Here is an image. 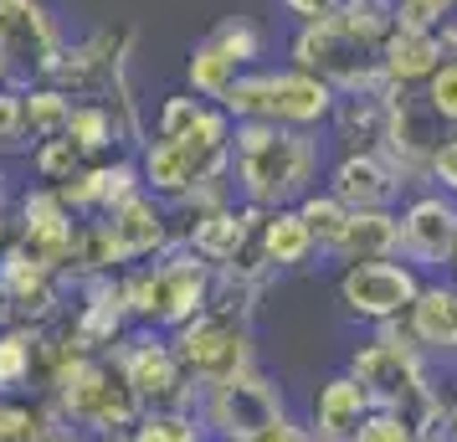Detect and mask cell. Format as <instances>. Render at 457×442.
Segmentation results:
<instances>
[{
  "label": "cell",
  "instance_id": "6da1fadb",
  "mask_svg": "<svg viewBox=\"0 0 457 442\" xmlns=\"http://www.w3.org/2000/svg\"><path fill=\"white\" fill-rule=\"evenodd\" d=\"M319 134L283 124H237L231 134V180L237 196L257 211L298 206L319 190Z\"/></svg>",
  "mask_w": 457,
  "mask_h": 442
},
{
  "label": "cell",
  "instance_id": "7a4b0ae2",
  "mask_svg": "<svg viewBox=\"0 0 457 442\" xmlns=\"http://www.w3.org/2000/svg\"><path fill=\"white\" fill-rule=\"evenodd\" d=\"M231 134H237V124H231V113L221 104H211L175 139H154L149 134L145 145L134 149L139 175H145V190L160 196V201H180L195 186L231 175Z\"/></svg>",
  "mask_w": 457,
  "mask_h": 442
},
{
  "label": "cell",
  "instance_id": "3957f363",
  "mask_svg": "<svg viewBox=\"0 0 457 442\" xmlns=\"http://www.w3.org/2000/svg\"><path fill=\"white\" fill-rule=\"evenodd\" d=\"M211 288H216V268L206 257L190 253L186 242L170 247L165 257L139 263V268L124 273V298H129L134 329H160V335H175L180 324H190L211 304Z\"/></svg>",
  "mask_w": 457,
  "mask_h": 442
},
{
  "label": "cell",
  "instance_id": "277c9868",
  "mask_svg": "<svg viewBox=\"0 0 457 442\" xmlns=\"http://www.w3.org/2000/svg\"><path fill=\"white\" fill-rule=\"evenodd\" d=\"M334 104H339V93L324 78H313L293 63L247 67L221 98L231 124H283V129H309V134H319L334 119Z\"/></svg>",
  "mask_w": 457,
  "mask_h": 442
},
{
  "label": "cell",
  "instance_id": "5b68a950",
  "mask_svg": "<svg viewBox=\"0 0 457 442\" xmlns=\"http://www.w3.org/2000/svg\"><path fill=\"white\" fill-rule=\"evenodd\" d=\"M345 371L370 391V401L380 412H401V417H411V421L442 396L436 365L406 339L401 319H395V324H375V335L354 350Z\"/></svg>",
  "mask_w": 457,
  "mask_h": 442
},
{
  "label": "cell",
  "instance_id": "8992f818",
  "mask_svg": "<svg viewBox=\"0 0 457 442\" xmlns=\"http://www.w3.org/2000/svg\"><path fill=\"white\" fill-rule=\"evenodd\" d=\"M52 401L78 421L83 438H104V442L129 438L139 427V417H145V406L134 396V386L124 380V371L113 365V355H83L57 380Z\"/></svg>",
  "mask_w": 457,
  "mask_h": 442
},
{
  "label": "cell",
  "instance_id": "52a82bcc",
  "mask_svg": "<svg viewBox=\"0 0 457 442\" xmlns=\"http://www.w3.org/2000/svg\"><path fill=\"white\" fill-rule=\"evenodd\" d=\"M170 345H175L186 376L195 380L201 391L216 386V380L237 376V371H247V365H257L252 319L237 314V309H221V304H206L190 324H180V329L170 335Z\"/></svg>",
  "mask_w": 457,
  "mask_h": 442
},
{
  "label": "cell",
  "instance_id": "ba28073f",
  "mask_svg": "<svg viewBox=\"0 0 457 442\" xmlns=\"http://www.w3.org/2000/svg\"><path fill=\"white\" fill-rule=\"evenodd\" d=\"M195 412H201L211 442H252L262 427H272L288 412V401H283V380L268 376L262 365H247V371L206 386Z\"/></svg>",
  "mask_w": 457,
  "mask_h": 442
},
{
  "label": "cell",
  "instance_id": "9c48e42d",
  "mask_svg": "<svg viewBox=\"0 0 457 442\" xmlns=\"http://www.w3.org/2000/svg\"><path fill=\"white\" fill-rule=\"evenodd\" d=\"M108 355L124 371V380L134 386L145 412H170V406H195L201 401V386L186 376L170 335H160V329H129Z\"/></svg>",
  "mask_w": 457,
  "mask_h": 442
},
{
  "label": "cell",
  "instance_id": "30bf717a",
  "mask_svg": "<svg viewBox=\"0 0 457 442\" xmlns=\"http://www.w3.org/2000/svg\"><path fill=\"white\" fill-rule=\"evenodd\" d=\"M67 37L46 0H0V57L16 83H52Z\"/></svg>",
  "mask_w": 457,
  "mask_h": 442
},
{
  "label": "cell",
  "instance_id": "8fae6325",
  "mask_svg": "<svg viewBox=\"0 0 457 442\" xmlns=\"http://www.w3.org/2000/svg\"><path fill=\"white\" fill-rule=\"evenodd\" d=\"M134 42H139V31L134 26H98V31H87L78 46H67L57 72H52V83L62 88L67 98L78 104V98H93V104H104L113 98V88L134 83L129 78V57H134Z\"/></svg>",
  "mask_w": 457,
  "mask_h": 442
},
{
  "label": "cell",
  "instance_id": "7c38bea8",
  "mask_svg": "<svg viewBox=\"0 0 457 442\" xmlns=\"http://www.w3.org/2000/svg\"><path fill=\"white\" fill-rule=\"evenodd\" d=\"M421 283L427 278L416 273L406 257H386V263H350V268H339V283H334V294H339V309L360 324H395V319L406 314L421 294Z\"/></svg>",
  "mask_w": 457,
  "mask_h": 442
},
{
  "label": "cell",
  "instance_id": "4fadbf2b",
  "mask_svg": "<svg viewBox=\"0 0 457 442\" xmlns=\"http://www.w3.org/2000/svg\"><path fill=\"white\" fill-rule=\"evenodd\" d=\"M401 257L416 273L453 268L457 257V201L442 190H416L401 201Z\"/></svg>",
  "mask_w": 457,
  "mask_h": 442
},
{
  "label": "cell",
  "instance_id": "5bb4252c",
  "mask_svg": "<svg viewBox=\"0 0 457 442\" xmlns=\"http://www.w3.org/2000/svg\"><path fill=\"white\" fill-rule=\"evenodd\" d=\"M447 129L436 124V113L421 104L416 88H391V113H386V160L401 170L406 186H427L432 170V149L442 145Z\"/></svg>",
  "mask_w": 457,
  "mask_h": 442
},
{
  "label": "cell",
  "instance_id": "9a60e30c",
  "mask_svg": "<svg viewBox=\"0 0 457 442\" xmlns=\"http://www.w3.org/2000/svg\"><path fill=\"white\" fill-rule=\"evenodd\" d=\"M108 221V237H113V257H119V273L139 268L149 257H165L170 247H180V227H175V211L170 201L139 190L129 206H119Z\"/></svg>",
  "mask_w": 457,
  "mask_h": 442
},
{
  "label": "cell",
  "instance_id": "2e32d148",
  "mask_svg": "<svg viewBox=\"0 0 457 442\" xmlns=\"http://www.w3.org/2000/svg\"><path fill=\"white\" fill-rule=\"evenodd\" d=\"M78 221H83V216L67 211L57 186H31L21 201H16V232L11 237H16L37 263H46V268H57V273L67 278V257H72Z\"/></svg>",
  "mask_w": 457,
  "mask_h": 442
},
{
  "label": "cell",
  "instance_id": "e0dca14e",
  "mask_svg": "<svg viewBox=\"0 0 457 442\" xmlns=\"http://www.w3.org/2000/svg\"><path fill=\"white\" fill-rule=\"evenodd\" d=\"M78 294H83V304L62 314V329L83 345L87 355H108V350L134 329L129 298H124V273L87 278V283H78Z\"/></svg>",
  "mask_w": 457,
  "mask_h": 442
},
{
  "label": "cell",
  "instance_id": "ac0fdd59",
  "mask_svg": "<svg viewBox=\"0 0 457 442\" xmlns=\"http://www.w3.org/2000/svg\"><path fill=\"white\" fill-rule=\"evenodd\" d=\"M401 329L432 365H457V283L453 278L421 283L416 304L401 314Z\"/></svg>",
  "mask_w": 457,
  "mask_h": 442
},
{
  "label": "cell",
  "instance_id": "d6986e66",
  "mask_svg": "<svg viewBox=\"0 0 457 442\" xmlns=\"http://www.w3.org/2000/svg\"><path fill=\"white\" fill-rule=\"evenodd\" d=\"M262 216H268V211L247 206V201H242V206L231 201V206H221V211H211V216H201L195 227H186V237H180V242H186L195 257H206L211 268L221 273V268H237V263H242L247 253H257Z\"/></svg>",
  "mask_w": 457,
  "mask_h": 442
},
{
  "label": "cell",
  "instance_id": "ffe728a7",
  "mask_svg": "<svg viewBox=\"0 0 457 442\" xmlns=\"http://www.w3.org/2000/svg\"><path fill=\"white\" fill-rule=\"evenodd\" d=\"M329 190L350 211H401L411 186L386 154H339L329 170Z\"/></svg>",
  "mask_w": 457,
  "mask_h": 442
},
{
  "label": "cell",
  "instance_id": "44dd1931",
  "mask_svg": "<svg viewBox=\"0 0 457 442\" xmlns=\"http://www.w3.org/2000/svg\"><path fill=\"white\" fill-rule=\"evenodd\" d=\"M370 412H375L370 391H365L350 371H339V376H329L319 391H313L309 427H313V438H319V442H354V432L365 427Z\"/></svg>",
  "mask_w": 457,
  "mask_h": 442
},
{
  "label": "cell",
  "instance_id": "7402d4cb",
  "mask_svg": "<svg viewBox=\"0 0 457 442\" xmlns=\"http://www.w3.org/2000/svg\"><path fill=\"white\" fill-rule=\"evenodd\" d=\"M442 67V37L436 26H411L395 21L386 46H380V72L391 88H421Z\"/></svg>",
  "mask_w": 457,
  "mask_h": 442
},
{
  "label": "cell",
  "instance_id": "603a6c76",
  "mask_svg": "<svg viewBox=\"0 0 457 442\" xmlns=\"http://www.w3.org/2000/svg\"><path fill=\"white\" fill-rule=\"evenodd\" d=\"M386 113H391V88L380 93H350L334 104V139L339 154H380L386 149Z\"/></svg>",
  "mask_w": 457,
  "mask_h": 442
},
{
  "label": "cell",
  "instance_id": "cb8c5ba5",
  "mask_svg": "<svg viewBox=\"0 0 457 442\" xmlns=\"http://www.w3.org/2000/svg\"><path fill=\"white\" fill-rule=\"evenodd\" d=\"M334 263H386L401 257V211H350V227L334 242Z\"/></svg>",
  "mask_w": 457,
  "mask_h": 442
},
{
  "label": "cell",
  "instance_id": "d4e9b609",
  "mask_svg": "<svg viewBox=\"0 0 457 442\" xmlns=\"http://www.w3.org/2000/svg\"><path fill=\"white\" fill-rule=\"evenodd\" d=\"M257 247H262V263L272 273H293V268H309L319 257V242H313L309 221L298 216V206L268 211L262 216V232H257Z\"/></svg>",
  "mask_w": 457,
  "mask_h": 442
},
{
  "label": "cell",
  "instance_id": "484cf974",
  "mask_svg": "<svg viewBox=\"0 0 457 442\" xmlns=\"http://www.w3.org/2000/svg\"><path fill=\"white\" fill-rule=\"evenodd\" d=\"M37 371H42V329H31V324L0 329V396L31 391Z\"/></svg>",
  "mask_w": 457,
  "mask_h": 442
},
{
  "label": "cell",
  "instance_id": "4316f807",
  "mask_svg": "<svg viewBox=\"0 0 457 442\" xmlns=\"http://www.w3.org/2000/svg\"><path fill=\"white\" fill-rule=\"evenodd\" d=\"M242 72H247V67L237 63L227 46L211 37V31H206V37H201L195 46H190L186 83H190V93H195V98H206V104H221V98H227V88L237 83Z\"/></svg>",
  "mask_w": 457,
  "mask_h": 442
},
{
  "label": "cell",
  "instance_id": "83f0119b",
  "mask_svg": "<svg viewBox=\"0 0 457 442\" xmlns=\"http://www.w3.org/2000/svg\"><path fill=\"white\" fill-rule=\"evenodd\" d=\"M21 108H26V134H31V149L42 139H62L67 119H72V98H67L57 83H26L21 88Z\"/></svg>",
  "mask_w": 457,
  "mask_h": 442
},
{
  "label": "cell",
  "instance_id": "f1b7e54d",
  "mask_svg": "<svg viewBox=\"0 0 457 442\" xmlns=\"http://www.w3.org/2000/svg\"><path fill=\"white\" fill-rule=\"evenodd\" d=\"M67 139L83 149L87 160H108V149L119 145V129H113V113H108V104L78 98V104H72V119H67Z\"/></svg>",
  "mask_w": 457,
  "mask_h": 442
},
{
  "label": "cell",
  "instance_id": "f546056e",
  "mask_svg": "<svg viewBox=\"0 0 457 442\" xmlns=\"http://www.w3.org/2000/svg\"><path fill=\"white\" fill-rule=\"evenodd\" d=\"M298 216L309 221L313 242H319V257H329L334 242H339V237H345V227H350V206H345V201H339L329 186H324V190H309V196L298 201Z\"/></svg>",
  "mask_w": 457,
  "mask_h": 442
},
{
  "label": "cell",
  "instance_id": "4dcf8cb0",
  "mask_svg": "<svg viewBox=\"0 0 457 442\" xmlns=\"http://www.w3.org/2000/svg\"><path fill=\"white\" fill-rule=\"evenodd\" d=\"M129 442H211L195 406H170V412H145Z\"/></svg>",
  "mask_w": 457,
  "mask_h": 442
},
{
  "label": "cell",
  "instance_id": "1f68e13d",
  "mask_svg": "<svg viewBox=\"0 0 457 442\" xmlns=\"http://www.w3.org/2000/svg\"><path fill=\"white\" fill-rule=\"evenodd\" d=\"M83 165H87V154L72 145L67 134H62V139H42V145L31 149V170H37V180H42V186H67Z\"/></svg>",
  "mask_w": 457,
  "mask_h": 442
},
{
  "label": "cell",
  "instance_id": "d6a6232c",
  "mask_svg": "<svg viewBox=\"0 0 457 442\" xmlns=\"http://www.w3.org/2000/svg\"><path fill=\"white\" fill-rule=\"evenodd\" d=\"M416 93H421V104L436 113V124L457 129V57H442V67H436Z\"/></svg>",
  "mask_w": 457,
  "mask_h": 442
},
{
  "label": "cell",
  "instance_id": "836d02e7",
  "mask_svg": "<svg viewBox=\"0 0 457 442\" xmlns=\"http://www.w3.org/2000/svg\"><path fill=\"white\" fill-rule=\"evenodd\" d=\"M0 442H42V401L0 396Z\"/></svg>",
  "mask_w": 457,
  "mask_h": 442
},
{
  "label": "cell",
  "instance_id": "e575fe53",
  "mask_svg": "<svg viewBox=\"0 0 457 442\" xmlns=\"http://www.w3.org/2000/svg\"><path fill=\"white\" fill-rule=\"evenodd\" d=\"M21 149H31V134H26L21 83H11V88H0V160L21 154Z\"/></svg>",
  "mask_w": 457,
  "mask_h": 442
},
{
  "label": "cell",
  "instance_id": "d590c367",
  "mask_svg": "<svg viewBox=\"0 0 457 442\" xmlns=\"http://www.w3.org/2000/svg\"><path fill=\"white\" fill-rule=\"evenodd\" d=\"M206 98H195V93H170L160 113H154V139H175V134H186L201 113H206Z\"/></svg>",
  "mask_w": 457,
  "mask_h": 442
},
{
  "label": "cell",
  "instance_id": "8d00e7d4",
  "mask_svg": "<svg viewBox=\"0 0 457 442\" xmlns=\"http://www.w3.org/2000/svg\"><path fill=\"white\" fill-rule=\"evenodd\" d=\"M354 442H421V438H416L411 417H401V412H380V406H375L370 417H365V427L354 432Z\"/></svg>",
  "mask_w": 457,
  "mask_h": 442
},
{
  "label": "cell",
  "instance_id": "74e56055",
  "mask_svg": "<svg viewBox=\"0 0 457 442\" xmlns=\"http://www.w3.org/2000/svg\"><path fill=\"white\" fill-rule=\"evenodd\" d=\"M427 186H436L442 196H453V201H457V129H447V134H442V145L432 149Z\"/></svg>",
  "mask_w": 457,
  "mask_h": 442
},
{
  "label": "cell",
  "instance_id": "f35d334b",
  "mask_svg": "<svg viewBox=\"0 0 457 442\" xmlns=\"http://www.w3.org/2000/svg\"><path fill=\"white\" fill-rule=\"evenodd\" d=\"M457 0H395V21H411V26H442L453 21Z\"/></svg>",
  "mask_w": 457,
  "mask_h": 442
},
{
  "label": "cell",
  "instance_id": "ab89813d",
  "mask_svg": "<svg viewBox=\"0 0 457 442\" xmlns=\"http://www.w3.org/2000/svg\"><path fill=\"white\" fill-rule=\"evenodd\" d=\"M252 442H319V438H313L309 421H298L293 412H283V417L272 421V427H262V432H257Z\"/></svg>",
  "mask_w": 457,
  "mask_h": 442
},
{
  "label": "cell",
  "instance_id": "60d3db41",
  "mask_svg": "<svg viewBox=\"0 0 457 442\" xmlns=\"http://www.w3.org/2000/svg\"><path fill=\"white\" fill-rule=\"evenodd\" d=\"M278 5H283L298 26L324 21V16H334V11H339V0H278Z\"/></svg>",
  "mask_w": 457,
  "mask_h": 442
},
{
  "label": "cell",
  "instance_id": "b9f144b4",
  "mask_svg": "<svg viewBox=\"0 0 457 442\" xmlns=\"http://www.w3.org/2000/svg\"><path fill=\"white\" fill-rule=\"evenodd\" d=\"M11 232H16V211H11V201H5V186H0V253H5Z\"/></svg>",
  "mask_w": 457,
  "mask_h": 442
},
{
  "label": "cell",
  "instance_id": "7bdbcfd3",
  "mask_svg": "<svg viewBox=\"0 0 457 442\" xmlns=\"http://www.w3.org/2000/svg\"><path fill=\"white\" fill-rule=\"evenodd\" d=\"M436 37H442V57H457V16L436 26Z\"/></svg>",
  "mask_w": 457,
  "mask_h": 442
},
{
  "label": "cell",
  "instance_id": "ee69618b",
  "mask_svg": "<svg viewBox=\"0 0 457 442\" xmlns=\"http://www.w3.org/2000/svg\"><path fill=\"white\" fill-rule=\"evenodd\" d=\"M11 324H16V304H11L5 283H0V329H11Z\"/></svg>",
  "mask_w": 457,
  "mask_h": 442
},
{
  "label": "cell",
  "instance_id": "f6af8a7d",
  "mask_svg": "<svg viewBox=\"0 0 457 442\" xmlns=\"http://www.w3.org/2000/svg\"><path fill=\"white\" fill-rule=\"evenodd\" d=\"M16 78H11V67H5V57H0V88H11Z\"/></svg>",
  "mask_w": 457,
  "mask_h": 442
},
{
  "label": "cell",
  "instance_id": "bcb514c9",
  "mask_svg": "<svg viewBox=\"0 0 457 442\" xmlns=\"http://www.w3.org/2000/svg\"><path fill=\"white\" fill-rule=\"evenodd\" d=\"M447 417H453V427H457V396H447Z\"/></svg>",
  "mask_w": 457,
  "mask_h": 442
},
{
  "label": "cell",
  "instance_id": "7dc6e473",
  "mask_svg": "<svg viewBox=\"0 0 457 442\" xmlns=\"http://www.w3.org/2000/svg\"><path fill=\"white\" fill-rule=\"evenodd\" d=\"M453 283H457V257H453Z\"/></svg>",
  "mask_w": 457,
  "mask_h": 442
}]
</instances>
